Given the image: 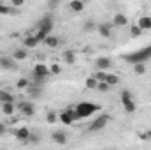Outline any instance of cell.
Instances as JSON below:
<instances>
[{
  "label": "cell",
  "instance_id": "cell-5",
  "mask_svg": "<svg viewBox=\"0 0 151 150\" xmlns=\"http://www.w3.org/2000/svg\"><path fill=\"white\" fill-rule=\"evenodd\" d=\"M16 108L19 110V113H23L25 117H34V113H35V106L30 101H19V104Z\"/></svg>",
  "mask_w": 151,
  "mask_h": 150
},
{
  "label": "cell",
  "instance_id": "cell-35",
  "mask_svg": "<svg viewBox=\"0 0 151 150\" xmlns=\"http://www.w3.org/2000/svg\"><path fill=\"white\" fill-rule=\"evenodd\" d=\"M60 2H62V0H47V9H49V11H55V9H58Z\"/></svg>",
  "mask_w": 151,
  "mask_h": 150
},
{
  "label": "cell",
  "instance_id": "cell-12",
  "mask_svg": "<svg viewBox=\"0 0 151 150\" xmlns=\"http://www.w3.org/2000/svg\"><path fill=\"white\" fill-rule=\"evenodd\" d=\"M27 90H28V95L32 99H37V97H40V94H42V87L40 85H34V83H30Z\"/></svg>",
  "mask_w": 151,
  "mask_h": 150
},
{
  "label": "cell",
  "instance_id": "cell-11",
  "mask_svg": "<svg viewBox=\"0 0 151 150\" xmlns=\"http://www.w3.org/2000/svg\"><path fill=\"white\" fill-rule=\"evenodd\" d=\"M47 48H56V46H60V42H63V39H60V37H56V36H46L44 37V41H42Z\"/></svg>",
  "mask_w": 151,
  "mask_h": 150
},
{
  "label": "cell",
  "instance_id": "cell-32",
  "mask_svg": "<svg viewBox=\"0 0 151 150\" xmlns=\"http://www.w3.org/2000/svg\"><path fill=\"white\" fill-rule=\"evenodd\" d=\"M44 81H46V78H42V76H37V74H32V83L34 85H44Z\"/></svg>",
  "mask_w": 151,
  "mask_h": 150
},
{
  "label": "cell",
  "instance_id": "cell-29",
  "mask_svg": "<svg viewBox=\"0 0 151 150\" xmlns=\"http://www.w3.org/2000/svg\"><path fill=\"white\" fill-rule=\"evenodd\" d=\"M28 85H30V79H27V78H21V79H18V83H16V87H18L19 90H23V88H28Z\"/></svg>",
  "mask_w": 151,
  "mask_h": 150
},
{
  "label": "cell",
  "instance_id": "cell-36",
  "mask_svg": "<svg viewBox=\"0 0 151 150\" xmlns=\"http://www.w3.org/2000/svg\"><path fill=\"white\" fill-rule=\"evenodd\" d=\"M93 76H95L99 81H106V78H107V73H106V71H97V73H95Z\"/></svg>",
  "mask_w": 151,
  "mask_h": 150
},
{
  "label": "cell",
  "instance_id": "cell-14",
  "mask_svg": "<svg viewBox=\"0 0 151 150\" xmlns=\"http://www.w3.org/2000/svg\"><path fill=\"white\" fill-rule=\"evenodd\" d=\"M12 57H14V60H16V62H18V60H25V58L28 57V51H27V48L23 46V48L14 50V51H12Z\"/></svg>",
  "mask_w": 151,
  "mask_h": 150
},
{
  "label": "cell",
  "instance_id": "cell-18",
  "mask_svg": "<svg viewBox=\"0 0 151 150\" xmlns=\"http://www.w3.org/2000/svg\"><path fill=\"white\" fill-rule=\"evenodd\" d=\"M69 7H70L72 12H81V11L84 9V0H72V2L69 4Z\"/></svg>",
  "mask_w": 151,
  "mask_h": 150
},
{
  "label": "cell",
  "instance_id": "cell-1",
  "mask_svg": "<svg viewBox=\"0 0 151 150\" xmlns=\"http://www.w3.org/2000/svg\"><path fill=\"white\" fill-rule=\"evenodd\" d=\"M125 62H128V64H139V62H148L151 58V44L150 46H146V48H141V50H137V51H132V53H127V55H123L121 57Z\"/></svg>",
  "mask_w": 151,
  "mask_h": 150
},
{
  "label": "cell",
  "instance_id": "cell-22",
  "mask_svg": "<svg viewBox=\"0 0 151 150\" xmlns=\"http://www.w3.org/2000/svg\"><path fill=\"white\" fill-rule=\"evenodd\" d=\"M119 99H121V104H125V103H130V101H134V97H132V92L130 90H121V94H119Z\"/></svg>",
  "mask_w": 151,
  "mask_h": 150
},
{
  "label": "cell",
  "instance_id": "cell-31",
  "mask_svg": "<svg viewBox=\"0 0 151 150\" xmlns=\"http://www.w3.org/2000/svg\"><path fill=\"white\" fill-rule=\"evenodd\" d=\"M97 90H100V92H107V90H111V85H109L107 81H99Z\"/></svg>",
  "mask_w": 151,
  "mask_h": 150
},
{
  "label": "cell",
  "instance_id": "cell-39",
  "mask_svg": "<svg viewBox=\"0 0 151 150\" xmlns=\"http://www.w3.org/2000/svg\"><path fill=\"white\" fill-rule=\"evenodd\" d=\"M5 131H7V129H5V125L0 122V136H2V134H5Z\"/></svg>",
  "mask_w": 151,
  "mask_h": 150
},
{
  "label": "cell",
  "instance_id": "cell-19",
  "mask_svg": "<svg viewBox=\"0 0 151 150\" xmlns=\"http://www.w3.org/2000/svg\"><path fill=\"white\" fill-rule=\"evenodd\" d=\"M39 44V41L35 36H28V37H25V41H23V46L27 48V50H30V48H35Z\"/></svg>",
  "mask_w": 151,
  "mask_h": 150
},
{
  "label": "cell",
  "instance_id": "cell-30",
  "mask_svg": "<svg viewBox=\"0 0 151 150\" xmlns=\"http://www.w3.org/2000/svg\"><path fill=\"white\" fill-rule=\"evenodd\" d=\"M49 71H51V74H60V73H62V66L56 64V62H53V64L49 66Z\"/></svg>",
  "mask_w": 151,
  "mask_h": 150
},
{
  "label": "cell",
  "instance_id": "cell-17",
  "mask_svg": "<svg viewBox=\"0 0 151 150\" xmlns=\"http://www.w3.org/2000/svg\"><path fill=\"white\" fill-rule=\"evenodd\" d=\"M2 111H4V115H7V117L14 115V111H16L14 101H12V103H2Z\"/></svg>",
  "mask_w": 151,
  "mask_h": 150
},
{
  "label": "cell",
  "instance_id": "cell-20",
  "mask_svg": "<svg viewBox=\"0 0 151 150\" xmlns=\"http://www.w3.org/2000/svg\"><path fill=\"white\" fill-rule=\"evenodd\" d=\"M63 60H65V64H76V51L65 50L63 51Z\"/></svg>",
  "mask_w": 151,
  "mask_h": 150
},
{
  "label": "cell",
  "instance_id": "cell-8",
  "mask_svg": "<svg viewBox=\"0 0 151 150\" xmlns=\"http://www.w3.org/2000/svg\"><path fill=\"white\" fill-rule=\"evenodd\" d=\"M32 74H37V76H42V78H47V76L51 74L49 66H46V64H35V66H34Z\"/></svg>",
  "mask_w": 151,
  "mask_h": 150
},
{
  "label": "cell",
  "instance_id": "cell-23",
  "mask_svg": "<svg viewBox=\"0 0 151 150\" xmlns=\"http://www.w3.org/2000/svg\"><path fill=\"white\" fill-rule=\"evenodd\" d=\"M84 85H86V88H91V90H97V85H99V79L95 78V76H90L86 81H84Z\"/></svg>",
  "mask_w": 151,
  "mask_h": 150
},
{
  "label": "cell",
  "instance_id": "cell-33",
  "mask_svg": "<svg viewBox=\"0 0 151 150\" xmlns=\"http://www.w3.org/2000/svg\"><path fill=\"white\" fill-rule=\"evenodd\" d=\"M123 108H125V111H127V113H134V111H135V103H134V101L125 103V104H123Z\"/></svg>",
  "mask_w": 151,
  "mask_h": 150
},
{
  "label": "cell",
  "instance_id": "cell-26",
  "mask_svg": "<svg viewBox=\"0 0 151 150\" xmlns=\"http://www.w3.org/2000/svg\"><path fill=\"white\" fill-rule=\"evenodd\" d=\"M141 34H142V28H141L137 23L130 27V36H132V37H141Z\"/></svg>",
  "mask_w": 151,
  "mask_h": 150
},
{
  "label": "cell",
  "instance_id": "cell-37",
  "mask_svg": "<svg viewBox=\"0 0 151 150\" xmlns=\"http://www.w3.org/2000/svg\"><path fill=\"white\" fill-rule=\"evenodd\" d=\"M11 4H12L14 9H18V7H21V5L25 4V0H11Z\"/></svg>",
  "mask_w": 151,
  "mask_h": 150
},
{
  "label": "cell",
  "instance_id": "cell-9",
  "mask_svg": "<svg viewBox=\"0 0 151 150\" xmlns=\"http://www.w3.org/2000/svg\"><path fill=\"white\" fill-rule=\"evenodd\" d=\"M97 30H99V34L104 39H109L111 34H113V27H111L109 23H99V25H97Z\"/></svg>",
  "mask_w": 151,
  "mask_h": 150
},
{
  "label": "cell",
  "instance_id": "cell-21",
  "mask_svg": "<svg viewBox=\"0 0 151 150\" xmlns=\"http://www.w3.org/2000/svg\"><path fill=\"white\" fill-rule=\"evenodd\" d=\"M14 95L9 90H0V103H12Z\"/></svg>",
  "mask_w": 151,
  "mask_h": 150
},
{
  "label": "cell",
  "instance_id": "cell-10",
  "mask_svg": "<svg viewBox=\"0 0 151 150\" xmlns=\"http://www.w3.org/2000/svg\"><path fill=\"white\" fill-rule=\"evenodd\" d=\"M51 138H53V141L58 143V145H67V141H69L67 133H63V131H55V133L51 134Z\"/></svg>",
  "mask_w": 151,
  "mask_h": 150
},
{
  "label": "cell",
  "instance_id": "cell-25",
  "mask_svg": "<svg viewBox=\"0 0 151 150\" xmlns=\"http://www.w3.org/2000/svg\"><path fill=\"white\" fill-rule=\"evenodd\" d=\"M134 71H135V74H139V76L146 74V66H144V62H139V64H134Z\"/></svg>",
  "mask_w": 151,
  "mask_h": 150
},
{
  "label": "cell",
  "instance_id": "cell-4",
  "mask_svg": "<svg viewBox=\"0 0 151 150\" xmlns=\"http://www.w3.org/2000/svg\"><path fill=\"white\" fill-rule=\"evenodd\" d=\"M109 120H111V117H109V115H100L99 118H95V120L90 124L88 131H91V133H97V131L104 129V127L107 125V122H109Z\"/></svg>",
  "mask_w": 151,
  "mask_h": 150
},
{
  "label": "cell",
  "instance_id": "cell-34",
  "mask_svg": "<svg viewBox=\"0 0 151 150\" xmlns=\"http://www.w3.org/2000/svg\"><path fill=\"white\" fill-rule=\"evenodd\" d=\"M56 118H58V117H56V113L55 111H47L46 113V120H47V124H55Z\"/></svg>",
  "mask_w": 151,
  "mask_h": 150
},
{
  "label": "cell",
  "instance_id": "cell-15",
  "mask_svg": "<svg viewBox=\"0 0 151 150\" xmlns=\"http://www.w3.org/2000/svg\"><path fill=\"white\" fill-rule=\"evenodd\" d=\"M137 25L142 28V32L144 30H151V16H141L139 21H137Z\"/></svg>",
  "mask_w": 151,
  "mask_h": 150
},
{
  "label": "cell",
  "instance_id": "cell-28",
  "mask_svg": "<svg viewBox=\"0 0 151 150\" xmlns=\"http://www.w3.org/2000/svg\"><path fill=\"white\" fill-rule=\"evenodd\" d=\"M106 81H107L111 87H114V85H118V83H119V78H118V74H109V73H107Z\"/></svg>",
  "mask_w": 151,
  "mask_h": 150
},
{
  "label": "cell",
  "instance_id": "cell-27",
  "mask_svg": "<svg viewBox=\"0 0 151 150\" xmlns=\"http://www.w3.org/2000/svg\"><path fill=\"white\" fill-rule=\"evenodd\" d=\"M14 12V9H12V5H5V4H0V14H12Z\"/></svg>",
  "mask_w": 151,
  "mask_h": 150
},
{
  "label": "cell",
  "instance_id": "cell-3",
  "mask_svg": "<svg viewBox=\"0 0 151 150\" xmlns=\"http://www.w3.org/2000/svg\"><path fill=\"white\" fill-rule=\"evenodd\" d=\"M53 27H55V21H53V16H51V14H46L44 18H40V20H39V23H37L39 32H42V34H46V36H49V34H51Z\"/></svg>",
  "mask_w": 151,
  "mask_h": 150
},
{
  "label": "cell",
  "instance_id": "cell-13",
  "mask_svg": "<svg viewBox=\"0 0 151 150\" xmlns=\"http://www.w3.org/2000/svg\"><path fill=\"white\" fill-rule=\"evenodd\" d=\"M14 134H16V138H18V140H21V141H28V138H30V134H32V133H30V129H28V127H19Z\"/></svg>",
  "mask_w": 151,
  "mask_h": 150
},
{
  "label": "cell",
  "instance_id": "cell-6",
  "mask_svg": "<svg viewBox=\"0 0 151 150\" xmlns=\"http://www.w3.org/2000/svg\"><path fill=\"white\" fill-rule=\"evenodd\" d=\"M0 69H4V71H14V69H16V60H14V57L2 55V57H0Z\"/></svg>",
  "mask_w": 151,
  "mask_h": 150
},
{
  "label": "cell",
  "instance_id": "cell-38",
  "mask_svg": "<svg viewBox=\"0 0 151 150\" xmlns=\"http://www.w3.org/2000/svg\"><path fill=\"white\" fill-rule=\"evenodd\" d=\"M28 141H30V143H35V145H37L39 141H40V138H39L37 134H30V138H28Z\"/></svg>",
  "mask_w": 151,
  "mask_h": 150
},
{
  "label": "cell",
  "instance_id": "cell-40",
  "mask_svg": "<svg viewBox=\"0 0 151 150\" xmlns=\"http://www.w3.org/2000/svg\"><path fill=\"white\" fill-rule=\"evenodd\" d=\"M84 2H86V0H84Z\"/></svg>",
  "mask_w": 151,
  "mask_h": 150
},
{
  "label": "cell",
  "instance_id": "cell-2",
  "mask_svg": "<svg viewBox=\"0 0 151 150\" xmlns=\"http://www.w3.org/2000/svg\"><path fill=\"white\" fill-rule=\"evenodd\" d=\"M74 108H76V111H77V115H79V118H86V117H90V115H93L95 111L100 110V106L97 103H88V101L79 103Z\"/></svg>",
  "mask_w": 151,
  "mask_h": 150
},
{
  "label": "cell",
  "instance_id": "cell-24",
  "mask_svg": "<svg viewBox=\"0 0 151 150\" xmlns=\"http://www.w3.org/2000/svg\"><path fill=\"white\" fill-rule=\"evenodd\" d=\"M95 28H97V23H95L93 20H86L84 25H83V30H84V32H91V30H95Z\"/></svg>",
  "mask_w": 151,
  "mask_h": 150
},
{
  "label": "cell",
  "instance_id": "cell-7",
  "mask_svg": "<svg viewBox=\"0 0 151 150\" xmlns=\"http://www.w3.org/2000/svg\"><path fill=\"white\" fill-rule=\"evenodd\" d=\"M95 66H97L99 71H107L109 67H113V60L109 57H99L95 60Z\"/></svg>",
  "mask_w": 151,
  "mask_h": 150
},
{
  "label": "cell",
  "instance_id": "cell-16",
  "mask_svg": "<svg viewBox=\"0 0 151 150\" xmlns=\"http://www.w3.org/2000/svg\"><path fill=\"white\" fill-rule=\"evenodd\" d=\"M113 23L116 27H125L127 23H128V18L125 16V14H121V12H118V14H114L113 18Z\"/></svg>",
  "mask_w": 151,
  "mask_h": 150
}]
</instances>
